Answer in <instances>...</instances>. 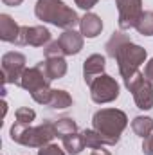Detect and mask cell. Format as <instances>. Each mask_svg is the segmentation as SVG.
<instances>
[{
	"mask_svg": "<svg viewBox=\"0 0 153 155\" xmlns=\"http://www.w3.org/2000/svg\"><path fill=\"white\" fill-rule=\"evenodd\" d=\"M146 58H148V52L144 47H141L133 41H128L117 51L114 60L117 61V67H119V72H121L122 79L126 81L133 74L139 72V67L146 61Z\"/></svg>",
	"mask_w": 153,
	"mask_h": 155,
	"instance_id": "5b68a950",
	"label": "cell"
},
{
	"mask_svg": "<svg viewBox=\"0 0 153 155\" xmlns=\"http://www.w3.org/2000/svg\"><path fill=\"white\" fill-rule=\"evenodd\" d=\"M2 2H4L5 5H9V7H18L24 0H2Z\"/></svg>",
	"mask_w": 153,
	"mask_h": 155,
	"instance_id": "f1b7e54d",
	"label": "cell"
},
{
	"mask_svg": "<svg viewBox=\"0 0 153 155\" xmlns=\"http://www.w3.org/2000/svg\"><path fill=\"white\" fill-rule=\"evenodd\" d=\"M92 126L103 137L105 146H115L128 126V116L119 108H101L92 116Z\"/></svg>",
	"mask_w": 153,
	"mask_h": 155,
	"instance_id": "6da1fadb",
	"label": "cell"
},
{
	"mask_svg": "<svg viewBox=\"0 0 153 155\" xmlns=\"http://www.w3.org/2000/svg\"><path fill=\"white\" fill-rule=\"evenodd\" d=\"M83 134V141H85V146L86 148H90V150H97V148H103L105 146V141H103V137L92 128H86V130H83L81 132Z\"/></svg>",
	"mask_w": 153,
	"mask_h": 155,
	"instance_id": "7402d4cb",
	"label": "cell"
},
{
	"mask_svg": "<svg viewBox=\"0 0 153 155\" xmlns=\"http://www.w3.org/2000/svg\"><path fill=\"white\" fill-rule=\"evenodd\" d=\"M15 117H16V123H20V124H31L36 119V112L29 107H20V108H16Z\"/></svg>",
	"mask_w": 153,
	"mask_h": 155,
	"instance_id": "603a6c76",
	"label": "cell"
},
{
	"mask_svg": "<svg viewBox=\"0 0 153 155\" xmlns=\"http://www.w3.org/2000/svg\"><path fill=\"white\" fill-rule=\"evenodd\" d=\"M54 126H56V135L60 139H63V137L77 132V123L72 117H61V119L54 121Z\"/></svg>",
	"mask_w": 153,
	"mask_h": 155,
	"instance_id": "ffe728a7",
	"label": "cell"
},
{
	"mask_svg": "<svg viewBox=\"0 0 153 155\" xmlns=\"http://www.w3.org/2000/svg\"><path fill=\"white\" fill-rule=\"evenodd\" d=\"M72 97L67 90H61V88H52V94H50V101H49V108H54V110H65L69 107H72Z\"/></svg>",
	"mask_w": 153,
	"mask_h": 155,
	"instance_id": "2e32d148",
	"label": "cell"
},
{
	"mask_svg": "<svg viewBox=\"0 0 153 155\" xmlns=\"http://www.w3.org/2000/svg\"><path fill=\"white\" fill-rule=\"evenodd\" d=\"M20 29H22V25H18L9 15H5V13L0 15V40L2 41L16 45L18 36H20Z\"/></svg>",
	"mask_w": 153,
	"mask_h": 155,
	"instance_id": "5bb4252c",
	"label": "cell"
},
{
	"mask_svg": "<svg viewBox=\"0 0 153 155\" xmlns=\"http://www.w3.org/2000/svg\"><path fill=\"white\" fill-rule=\"evenodd\" d=\"M132 130H133L135 135L146 139L148 135H151L153 134V119L151 117H148V116L133 117V121H132Z\"/></svg>",
	"mask_w": 153,
	"mask_h": 155,
	"instance_id": "e0dca14e",
	"label": "cell"
},
{
	"mask_svg": "<svg viewBox=\"0 0 153 155\" xmlns=\"http://www.w3.org/2000/svg\"><path fill=\"white\" fill-rule=\"evenodd\" d=\"M119 94H121V87H119L117 79L108 76V74L99 76L90 85V97L97 105L112 103V101H115L119 97Z\"/></svg>",
	"mask_w": 153,
	"mask_h": 155,
	"instance_id": "52a82bcc",
	"label": "cell"
},
{
	"mask_svg": "<svg viewBox=\"0 0 153 155\" xmlns=\"http://www.w3.org/2000/svg\"><path fill=\"white\" fill-rule=\"evenodd\" d=\"M9 137L16 144L27 146V148H41V146L49 144L58 135H56L54 121H43L38 126L20 124V123L15 121L11 130H9Z\"/></svg>",
	"mask_w": 153,
	"mask_h": 155,
	"instance_id": "3957f363",
	"label": "cell"
},
{
	"mask_svg": "<svg viewBox=\"0 0 153 155\" xmlns=\"http://www.w3.org/2000/svg\"><path fill=\"white\" fill-rule=\"evenodd\" d=\"M144 78L153 85V58L146 63V67H144Z\"/></svg>",
	"mask_w": 153,
	"mask_h": 155,
	"instance_id": "83f0119b",
	"label": "cell"
},
{
	"mask_svg": "<svg viewBox=\"0 0 153 155\" xmlns=\"http://www.w3.org/2000/svg\"><path fill=\"white\" fill-rule=\"evenodd\" d=\"M43 54H45V58H49V56H65L58 40L56 41H50L49 45H45L43 47Z\"/></svg>",
	"mask_w": 153,
	"mask_h": 155,
	"instance_id": "cb8c5ba5",
	"label": "cell"
},
{
	"mask_svg": "<svg viewBox=\"0 0 153 155\" xmlns=\"http://www.w3.org/2000/svg\"><path fill=\"white\" fill-rule=\"evenodd\" d=\"M119 11V29L130 31L135 29L137 22L142 16V0H115Z\"/></svg>",
	"mask_w": 153,
	"mask_h": 155,
	"instance_id": "9c48e42d",
	"label": "cell"
},
{
	"mask_svg": "<svg viewBox=\"0 0 153 155\" xmlns=\"http://www.w3.org/2000/svg\"><path fill=\"white\" fill-rule=\"evenodd\" d=\"M124 87L133 94V101L137 108L141 110H151L153 108V85L144 78V74L139 71L137 74L126 79Z\"/></svg>",
	"mask_w": 153,
	"mask_h": 155,
	"instance_id": "8992f818",
	"label": "cell"
},
{
	"mask_svg": "<svg viewBox=\"0 0 153 155\" xmlns=\"http://www.w3.org/2000/svg\"><path fill=\"white\" fill-rule=\"evenodd\" d=\"M83 35L81 33H77L74 29H67V31H63L61 35H60V45H61V51H63V54L65 56H74L77 52H81V49H83Z\"/></svg>",
	"mask_w": 153,
	"mask_h": 155,
	"instance_id": "7c38bea8",
	"label": "cell"
},
{
	"mask_svg": "<svg viewBox=\"0 0 153 155\" xmlns=\"http://www.w3.org/2000/svg\"><path fill=\"white\" fill-rule=\"evenodd\" d=\"M103 31V20L96 13H86L79 22V33L85 38H97Z\"/></svg>",
	"mask_w": 153,
	"mask_h": 155,
	"instance_id": "9a60e30c",
	"label": "cell"
},
{
	"mask_svg": "<svg viewBox=\"0 0 153 155\" xmlns=\"http://www.w3.org/2000/svg\"><path fill=\"white\" fill-rule=\"evenodd\" d=\"M90 155H112V153L108 150H105V148H97V150H94Z\"/></svg>",
	"mask_w": 153,
	"mask_h": 155,
	"instance_id": "f546056e",
	"label": "cell"
},
{
	"mask_svg": "<svg viewBox=\"0 0 153 155\" xmlns=\"http://www.w3.org/2000/svg\"><path fill=\"white\" fill-rule=\"evenodd\" d=\"M128 41H132V38L128 36V35H124V31H115L114 35L110 36V40L105 43V51H106V56H110V58H115V54H117V51L124 45V43H128Z\"/></svg>",
	"mask_w": 153,
	"mask_h": 155,
	"instance_id": "ac0fdd59",
	"label": "cell"
},
{
	"mask_svg": "<svg viewBox=\"0 0 153 155\" xmlns=\"http://www.w3.org/2000/svg\"><path fill=\"white\" fill-rule=\"evenodd\" d=\"M61 141H63V148H65V152H67L69 155H79L81 152H83V148H85L83 134H79V132L63 137Z\"/></svg>",
	"mask_w": 153,
	"mask_h": 155,
	"instance_id": "d6986e66",
	"label": "cell"
},
{
	"mask_svg": "<svg viewBox=\"0 0 153 155\" xmlns=\"http://www.w3.org/2000/svg\"><path fill=\"white\" fill-rule=\"evenodd\" d=\"M25 56L18 51H11L5 52L2 56V78H4V85L13 83L20 87V79L25 71Z\"/></svg>",
	"mask_w": 153,
	"mask_h": 155,
	"instance_id": "ba28073f",
	"label": "cell"
},
{
	"mask_svg": "<svg viewBox=\"0 0 153 155\" xmlns=\"http://www.w3.org/2000/svg\"><path fill=\"white\" fill-rule=\"evenodd\" d=\"M45 74L49 76L50 81L54 79H60L67 74V61H65V56H49L45 58L43 61H40Z\"/></svg>",
	"mask_w": 153,
	"mask_h": 155,
	"instance_id": "4fadbf2b",
	"label": "cell"
},
{
	"mask_svg": "<svg viewBox=\"0 0 153 155\" xmlns=\"http://www.w3.org/2000/svg\"><path fill=\"white\" fill-rule=\"evenodd\" d=\"M137 33L142 36H153V11H144L135 25Z\"/></svg>",
	"mask_w": 153,
	"mask_h": 155,
	"instance_id": "44dd1931",
	"label": "cell"
},
{
	"mask_svg": "<svg viewBox=\"0 0 153 155\" xmlns=\"http://www.w3.org/2000/svg\"><path fill=\"white\" fill-rule=\"evenodd\" d=\"M106 69V58L103 54H90L85 61H83V79L85 83L90 87L94 83V79L105 74Z\"/></svg>",
	"mask_w": 153,
	"mask_h": 155,
	"instance_id": "8fae6325",
	"label": "cell"
},
{
	"mask_svg": "<svg viewBox=\"0 0 153 155\" xmlns=\"http://www.w3.org/2000/svg\"><path fill=\"white\" fill-rule=\"evenodd\" d=\"M34 15L41 22L52 24V25H56L60 29H65V31L74 29L81 22L77 13L72 7L65 5L63 0H36Z\"/></svg>",
	"mask_w": 153,
	"mask_h": 155,
	"instance_id": "7a4b0ae2",
	"label": "cell"
},
{
	"mask_svg": "<svg viewBox=\"0 0 153 155\" xmlns=\"http://www.w3.org/2000/svg\"><path fill=\"white\" fill-rule=\"evenodd\" d=\"M50 43V31L45 25H22L16 45L45 47Z\"/></svg>",
	"mask_w": 153,
	"mask_h": 155,
	"instance_id": "30bf717a",
	"label": "cell"
},
{
	"mask_svg": "<svg viewBox=\"0 0 153 155\" xmlns=\"http://www.w3.org/2000/svg\"><path fill=\"white\" fill-rule=\"evenodd\" d=\"M20 87L25 88L38 105H45V107L49 105L52 88H50V79L45 74L41 63H36L34 67H29L24 71L22 79H20Z\"/></svg>",
	"mask_w": 153,
	"mask_h": 155,
	"instance_id": "277c9868",
	"label": "cell"
},
{
	"mask_svg": "<svg viewBox=\"0 0 153 155\" xmlns=\"http://www.w3.org/2000/svg\"><path fill=\"white\" fill-rule=\"evenodd\" d=\"M38 155H67L58 144H52V143H49V144H45V146H41L38 150Z\"/></svg>",
	"mask_w": 153,
	"mask_h": 155,
	"instance_id": "d4e9b609",
	"label": "cell"
},
{
	"mask_svg": "<svg viewBox=\"0 0 153 155\" xmlns=\"http://www.w3.org/2000/svg\"><path fill=\"white\" fill-rule=\"evenodd\" d=\"M76 2L77 7H81V9H85V11H88V9H92L99 0H74Z\"/></svg>",
	"mask_w": 153,
	"mask_h": 155,
	"instance_id": "4316f807",
	"label": "cell"
},
{
	"mask_svg": "<svg viewBox=\"0 0 153 155\" xmlns=\"http://www.w3.org/2000/svg\"><path fill=\"white\" fill-rule=\"evenodd\" d=\"M142 153L144 155H153V134L148 135V137L142 141Z\"/></svg>",
	"mask_w": 153,
	"mask_h": 155,
	"instance_id": "484cf974",
	"label": "cell"
}]
</instances>
